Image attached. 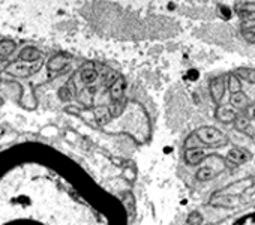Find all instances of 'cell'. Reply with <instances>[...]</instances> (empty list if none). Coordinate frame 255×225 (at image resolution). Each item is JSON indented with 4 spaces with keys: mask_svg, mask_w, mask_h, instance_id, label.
I'll return each instance as SVG.
<instances>
[{
    "mask_svg": "<svg viewBox=\"0 0 255 225\" xmlns=\"http://www.w3.org/2000/svg\"><path fill=\"white\" fill-rule=\"evenodd\" d=\"M197 137L201 140L204 146H224L227 143V137L213 126H203L195 131Z\"/></svg>",
    "mask_w": 255,
    "mask_h": 225,
    "instance_id": "obj_1",
    "label": "cell"
},
{
    "mask_svg": "<svg viewBox=\"0 0 255 225\" xmlns=\"http://www.w3.org/2000/svg\"><path fill=\"white\" fill-rule=\"evenodd\" d=\"M219 15L224 18V20H228V18H231V9L228 8V6H219Z\"/></svg>",
    "mask_w": 255,
    "mask_h": 225,
    "instance_id": "obj_17",
    "label": "cell"
},
{
    "mask_svg": "<svg viewBox=\"0 0 255 225\" xmlns=\"http://www.w3.org/2000/svg\"><path fill=\"white\" fill-rule=\"evenodd\" d=\"M125 90H126V81H125V78L117 77L111 83V86H110V96H111V99H123Z\"/></svg>",
    "mask_w": 255,
    "mask_h": 225,
    "instance_id": "obj_5",
    "label": "cell"
},
{
    "mask_svg": "<svg viewBox=\"0 0 255 225\" xmlns=\"http://www.w3.org/2000/svg\"><path fill=\"white\" fill-rule=\"evenodd\" d=\"M108 108H110V111H111L113 117L120 116L122 112H123V102H122V99H113V102L108 105Z\"/></svg>",
    "mask_w": 255,
    "mask_h": 225,
    "instance_id": "obj_13",
    "label": "cell"
},
{
    "mask_svg": "<svg viewBox=\"0 0 255 225\" xmlns=\"http://www.w3.org/2000/svg\"><path fill=\"white\" fill-rule=\"evenodd\" d=\"M249 123H251V119L248 114H237L234 119V126L237 131H248Z\"/></svg>",
    "mask_w": 255,
    "mask_h": 225,
    "instance_id": "obj_9",
    "label": "cell"
},
{
    "mask_svg": "<svg viewBox=\"0 0 255 225\" xmlns=\"http://www.w3.org/2000/svg\"><path fill=\"white\" fill-rule=\"evenodd\" d=\"M249 152H246L245 149H239V147H233L228 150L227 153V159L228 162L234 164V165H240V164H245L248 159H249Z\"/></svg>",
    "mask_w": 255,
    "mask_h": 225,
    "instance_id": "obj_2",
    "label": "cell"
},
{
    "mask_svg": "<svg viewBox=\"0 0 255 225\" xmlns=\"http://www.w3.org/2000/svg\"><path fill=\"white\" fill-rule=\"evenodd\" d=\"M206 158V152L200 147H191V149H186L185 152V161L189 164V165H198L200 162H203Z\"/></svg>",
    "mask_w": 255,
    "mask_h": 225,
    "instance_id": "obj_3",
    "label": "cell"
},
{
    "mask_svg": "<svg viewBox=\"0 0 255 225\" xmlns=\"http://www.w3.org/2000/svg\"><path fill=\"white\" fill-rule=\"evenodd\" d=\"M198 77H200V72H198L197 69H189V71H188V78H189V80L195 81V80H198Z\"/></svg>",
    "mask_w": 255,
    "mask_h": 225,
    "instance_id": "obj_19",
    "label": "cell"
},
{
    "mask_svg": "<svg viewBox=\"0 0 255 225\" xmlns=\"http://www.w3.org/2000/svg\"><path fill=\"white\" fill-rule=\"evenodd\" d=\"M246 114L249 116V119H255V104H252V105H249V107H246Z\"/></svg>",
    "mask_w": 255,
    "mask_h": 225,
    "instance_id": "obj_20",
    "label": "cell"
},
{
    "mask_svg": "<svg viewBox=\"0 0 255 225\" xmlns=\"http://www.w3.org/2000/svg\"><path fill=\"white\" fill-rule=\"evenodd\" d=\"M111 117H113V114L108 107H101L96 110V120L99 125H107L111 120Z\"/></svg>",
    "mask_w": 255,
    "mask_h": 225,
    "instance_id": "obj_8",
    "label": "cell"
},
{
    "mask_svg": "<svg viewBox=\"0 0 255 225\" xmlns=\"http://www.w3.org/2000/svg\"><path fill=\"white\" fill-rule=\"evenodd\" d=\"M215 170L213 168H210V167H203V168H200L198 171H197V179L200 180V182H209V180H212L213 177H215Z\"/></svg>",
    "mask_w": 255,
    "mask_h": 225,
    "instance_id": "obj_11",
    "label": "cell"
},
{
    "mask_svg": "<svg viewBox=\"0 0 255 225\" xmlns=\"http://www.w3.org/2000/svg\"><path fill=\"white\" fill-rule=\"evenodd\" d=\"M225 89H227V84L222 78H215L212 80L210 83V93H212V98L215 99V102H221L224 95H225Z\"/></svg>",
    "mask_w": 255,
    "mask_h": 225,
    "instance_id": "obj_4",
    "label": "cell"
},
{
    "mask_svg": "<svg viewBox=\"0 0 255 225\" xmlns=\"http://www.w3.org/2000/svg\"><path fill=\"white\" fill-rule=\"evenodd\" d=\"M245 27H246V29H255V20H252V21H248V23L245 24Z\"/></svg>",
    "mask_w": 255,
    "mask_h": 225,
    "instance_id": "obj_21",
    "label": "cell"
},
{
    "mask_svg": "<svg viewBox=\"0 0 255 225\" xmlns=\"http://www.w3.org/2000/svg\"><path fill=\"white\" fill-rule=\"evenodd\" d=\"M81 78H83V81L86 84H93L96 81V78H98V72L93 68H87V69L84 68L81 71Z\"/></svg>",
    "mask_w": 255,
    "mask_h": 225,
    "instance_id": "obj_12",
    "label": "cell"
},
{
    "mask_svg": "<svg viewBox=\"0 0 255 225\" xmlns=\"http://www.w3.org/2000/svg\"><path fill=\"white\" fill-rule=\"evenodd\" d=\"M236 108H230V107H219L216 110V117L224 122V123H230V122H234L236 116H237V112L234 111Z\"/></svg>",
    "mask_w": 255,
    "mask_h": 225,
    "instance_id": "obj_7",
    "label": "cell"
},
{
    "mask_svg": "<svg viewBox=\"0 0 255 225\" xmlns=\"http://www.w3.org/2000/svg\"><path fill=\"white\" fill-rule=\"evenodd\" d=\"M227 89L234 93V92H239L242 90V84H240V78L236 75V74H230L228 78H227Z\"/></svg>",
    "mask_w": 255,
    "mask_h": 225,
    "instance_id": "obj_10",
    "label": "cell"
},
{
    "mask_svg": "<svg viewBox=\"0 0 255 225\" xmlns=\"http://www.w3.org/2000/svg\"><path fill=\"white\" fill-rule=\"evenodd\" d=\"M230 104H231V107L236 108V110H245V108L248 107L249 101H248V96H246L242 90H239V92L231 93V96H230Z\"/></svg>",
    "mask_w": 255,
    "mask_h": 225,
    "instance_id": "obj_6",
    "label": "cell"
},
{
    "mask_svg": "<svg viewBox=\"0 0 255 225\" xmlns=\"http://www.w3.org/2000/svg\"><path fill=\"white\" fill-rule=\"evenodd\" d=\"M243 80H246L251 84H255V69H239L237 72Z\"/></svg>",
    "mask_w": 255,
    "mask_h": 225,
    "instance_id": "obj_14",
    "label": "cell"
},
{
    "mask_svg": "<svg viewBox=\"0 0 255 225\" xmlns=\"http://www.w3.org/2000/svg\"><path fill=\"white\" fill-rule=\"evenodd\" d=\"M243 36L246 38V41H249V42H255V32H254L252 29L246 30Z\"/></svg>",
    "mask_w": 255,
    "mask_h": 225,
    "instance_id": "obj_18",
    "label": "cell"
},
{
    "mask_svg": "<svg viewBox=\"0 0 255 225\" xmlns=\"http://www.w3.org/2000/svg\"><path fill=\"white\" fill-rule=\"evenodd\" d=\"M198 146H204L201 143V140L197 137V134H192L188 140H186V149H191V147H198Z\"/></svg>",
    "mask_w": 255,
    "mask_h": 225,
    "instance_id": "obj_15",
    "label": "cell"
},
{
    "mask_svg": "<svg viewBox=\"0 0 255 225\" xmlns=\"http://www.w3.org/2000/svg\"><path fill=\"white\" fill-rule=\"evenodd\" d=\"M201 222H203V218H201V215L198 212L191 213L189 218H188V224H201Z\"/></svg>",
    "mask_w": 255,
    "mask_h": 225,
    "instance_id": "obj_16",
    "label": "cell"
}]
</instances>
